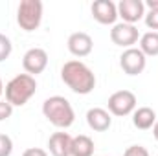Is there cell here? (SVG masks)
<instances>
[{
	"mask_svg": "<svg viewBox=\"0 0 158 156\" xmlns=\"http://www.w3.org/2000/svg\"><path fill=\"white\" fill-rule=\"evenodd\" d=\"M138 39H140V31L132 24L119 22V24H114L112 30H110V40L116 46H121L125 50L127 48H132V44H136Z\"/></svg>",
	"mask_w": 158,
	"mask_h": 156,
	"instance_id": "obj_8",
	"label": "cell"
},
{
	"mask_svg": "<svg viewBox=\"0 0 158 156\" xmlns=\"http://www.w3.org/2000/svg\"><path fill=\"white\" fill-rule=\"evenodd\" d=\"M136 96L134 92L131 90H118L114 92L109 101H107V107H109V112L110 116H118V117H123V116H129L136 110Z\"/></svg>",
	"mask_w": 158,
	"mask_h": 156,
	"instance_id": "obj_5",
	"label": "cell"
},
{
	"mask_svg": "<svg viewBox=\"0 0 158 156\" xmlns=\"http://www.w3.org/2000/svg\"><path fill=\"white\" fill-rule=\"evenodd\" d=\"M92 17L103 26H114L118 20V6L112 0H96L92 2Z\"/></svg>",
	"mask_w": 158,
	"mask_h": 156,
	"instance_id": "obj_9",
	"label": "cell"
},
{
	"mask_svg": "<svg viewBox=\"0 0 158 156\" xmlns=\"http://www.w3.org/2000/svg\"><path fill=\"white\" fill-rule=\"evenodd\" d=\"M44 117L57 129H68L76 121V112L72 103L63 96H52L42 103Z\"/></svg>",
	"mask_w": 158,
	"mask_h": 156,
	"instance_id": "obj_2",
	"label": "cell"
},
{
	"mask_svg": "<svg viewBox=\"0 0 158 156\" xmlns=\"http://www.w3.org/2000/svg\"><path fill=\"white\" fill-rule=\"evenodd\" d=\"M13 153V140L7 134H0V156H11Z\"/></svg>",
	"mask_w": 158,
	"mask_h": 156,
	"instance_id": "obj_18",
	"label": "cell"
},
{
	"mask_svg": "<svg viewBox=\"0 0 158 156\" xmlns=\"http://www.w3.org/2000/svg\"><path fill=\"white\" fill-rule=\"evenodd\" d=\"M118 6V17L125 24H136L145 17V4L142 0H121Z\"/></svg>",
	"mask_w": 158,
	"mask_h": 156,
	"instance_id": "obj_10",
	"label": "cell"
},
{
	"mask_svg": "<svg viewBox=\"0 0 158 156\" xmlns=\"http://www.w3.org/2000/svg\"><path fill=\"white\" fill-rule=\"evenodd\" d=\"M13 51V44H11V39L6 37L4 33H0V63L6 61Z\"/></svg>",
	"mask_w": 158,
	"mask_h": 156,
	"instance_id": "obj_17",
	"label": "cell"
},
{
	"mask_svg": "<svg viewBox=\"0 0 158 156\" xmlns=\"http://www.w3.org/2000/svg\"><path fill=\"white\" fill-rule=\"evenodd\" d=\"M48 151L52 156H72V136L68 132H53L48 140Z\"/></svg>",
	"mask_w": 158,
	"mask_h": 156,
	"instance_id": "obj_12",
	"label": "cell"
},
{
	"mask_svg": "<svg viewBox=\"0 0 158 156\" xmlns=\"http://www.w3.org/2000/svg\"><path fill=\"white\" fill-rule=\"evenodd\" d=\"M66 46H68V51L74 55V57H86V55H90L92 53V50H94V40L92 37L88 35V33H85V31H76V33H72L70 37H68V42H66Z\"/></svg>",
	"mask_w": 158,
	"mask_h": 156,
	"instance_id": "obj_11",
	"label": "cell"
},
{
	"mask_svg": "<svg viewBox=\"0 0 158 156\" xmlns=\"http://www.w3.org/2000/svg\"><path fill=\"white\" fill-rule=\"evenodd\" d=\"M147 57L140 51V48H127L119 55V66L127 76H140L145 70Z\"/></svg>",
	"mask_w": 158,
	"mask_h": 156,
	"instance_id": "obj_6",
	"label": "cell"
},
{
	"mask_svg": "<svg viewBox=\"0 0 158 156\" xmlns=\"http://www.w3.org/2000/svg\"><path fill=\"white\" fill-rule=\"evenodd\" d=\"M94 154V140L86 134H79L72 138V156H92Z\"/></svg>",
	"mask_w": 158,
	"mask_h": 156,
	"instance_id": "obj_15",
	"label": "cell"
},
{
	"mask_svg": "<svg viewBox=\"0 0 158 156\" xmlns=\"http://www.w3.org/2000/svg\"><path fill=\"white\" fill-rule=\"evenodd\" d=\"M86 123H88V127H90L92 130H96V132H105V130H109L110 125H112V116H110L109 110H105V109H101V107H94V109H90V110L86 112Z\"/></svg>",
	"mask_w": 158,
	"mask_h": 156,
	"instance_id": "obj_13",
	"label": "cell"
},
{
	"mask_svg": "<svg viewBox=\"0 0 158 156\" xmlns=\"http://www.w3.org/2000/svg\"><path fill=\"white\" fill-rule=\"evenodd\" d=\"M140 51L145 57H156L158 55V31H147L140 35Z\"/></svg>",
	"mask_w": 158,
	"mask_h": 156,
	"instance_id": "obj_16",
	"label": "cell"
},
{
	"mask_svg": "<svg viewBox=\"0 0 158 156\" xmlns=\"http://www.w3.org/2000/svg\"><path fill=\"white\" fill-rule=\"evenodd\" d=\"M48 66V53L42 48H30L22 57V68L30 76H39Z\"/></svg>",
	"mask_w": 158,
	"mask_h": 156,
	"instance_id": "obj_7",
	"label": "cell"
},
{
	"mask_svg": "<svg viewBox=\"0 0 158 156\" xmlns=\"http://www.w3.org/2000/svg\"><path fill=\"white\" fill-rule=\"evenodd\" d=\"M156 123V112L151 107H140L132 112V125L140 130H149Z\"/></svg>",
	"mask_w": 158,
	"mask_h": 156,
	"instance_id": "obj_14",
	"label": "cell"
},
{
	"mask_svg": "<svg viewBox=\"0 0 158 156\" xmlns=\"http://www.w3.org/2000/svg\"><path fill=\"white\" fill-rule=\"evenodd\" d=\"M61 79L63 83L79 96H86L96 88V76L94 72L77 59H72L63 64L61 68Z\"/></svg>",
	"mask_w": 158,
	"mask_h": 156,
	"instance_id": "obj_1",
	"label": "cell"
},
{
	"mask_svg": "<svg viewBox=\"0 0 158 156\" xmlns=\"http://www.w3.org/2000/svg\"><path fill=\"white\" fill-rule=\"evenodd\" d=\"M6 101L13 107H24L37 92V81L30 74H19L11 79L6 88Z\"/></svg>",
	"mask_w": 158,
	"mask_h": 156,
	"instance_id": "obj_3",
	"label": "cell"
},
{
	"mask_svg": "<svg viewBox=\"0 0 158 156\" xmlns=\"http://www.w3.org/2000/svg\"><path fill=\"white\" fill-rule=\"evenodd\" d=\"M22 156H48V153L44 151V149H40V147H30V149H26Z\"/></svg>",
	"mask_w": 158,
	"mask_h": 156,
	"instance_id": "obj_22",
	"label": "cell"
},
{
	"mask_svg": "<svg viewBox=\"0 0 158 156\" xmlns=\"http://www.w3.org/2000/svg\"><path fill=\"white\" fill-rule=\"evenodd\" d=\"M123 156H151V154L143 145H131V147H127Z\"/></svg>",
	"mask_w": 158,
	"mask_h": 156,
	"instance_id": "obj_20",
	"label": "cell"
},
{
	"mask_svg": "<svg viewBox=\"0 0 158 156\" xmlns=\"http://www.w3.org/2000/svg\"><path fill=\"white\" fill-rule=\"evenodd\" d=\"M143 20H145V26L149 30H153V31L158 30V11H147L145 17H143Z\"/></svg>",
	"mask_w": 158,
	"mask_h": 156,
	"instance_id": "obj_19",
	"label": "cell"
},
{
	"mask_svg": "<svg viewBox=\"0 0 158 156\" xmlns=\"http://www.w3.org/2000/svg\"><path fill=\"white\" fill-rule=\"evenodd\" d=\"M153 136H155V140L158 142V119H156V123H155V127H153Z\"/></svg>",
	"mask_w": 158,
	"mask_h": 156,
	"instance_id": "obj_24",
	"label": "cell"
},
{
	"mask_svg": "<svg viewBox=\"0 0 158 156\" xmlns=\"http://www.w3.org/2000/svg\"><path fill=\"white\" fill-rule=\"evenodd\" d=\"M42 22V2L40 0H22L17 7V24L24 31H35Z\"/></svg>",
	"mask_w": 158,
	"mask_h": 156,
	"instance_id": "obj_4",
	"label": "cell"
},
{
	"mask_svg": "<svg viewBox=\"0 0 158 156\" xmlns=\"http://www.w3.org/2000/svg\"><path fill=\"white\" fill-rule=\"evenodd\" d=\"M11 116H13V105L0 99V121H6Z\"/></svg>",
	"mask_w": 158,
	"mask_h": 156,
	"instance_id": "obj_21",
	"label": "cell"
},
{
	"mask_svg": "<svg viewBox=\"0 0 158 156\" xmlns=\"http://www.w3.org/2000/svg\"><path fill=\"white\" fill-rule=\"evenodd\" d=\"M2 94H4V83H2V79H0V97H2Z\"/></svg>",
	"mask_w": 158,
	"mask_h": 156,
	"instance_id": "obj_25",
	"label": "cell"
},
{
	"mask_svg": "<svg viewBox=\"0 0 158 156\" xmlns=\"http://www.w3.org/2000/svg\"><path fill=\"white\" fill-rule=\"evenodd\" d=\"M143 4H145V7H149V11H158V0H147Z\"/></svg>",
	"mask_w": 158,
	"mask_h": 156,
	"instance_id": "obj_23",
	"label": "cell"
}]
</instances>
